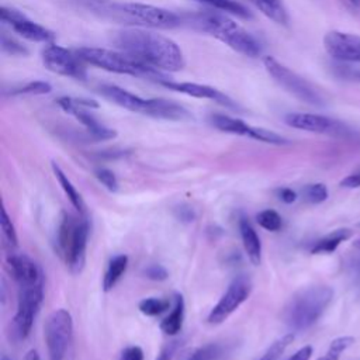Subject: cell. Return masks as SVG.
<instances>
[{
    "label": "cell",
    "instance_id": "bcb514c9",
    "mask_svg": "<svg viewBox=\"0 0 360 360\" xmlns=\"http://www.w3.org/2000/svg\"><path fill=\"white\" fill-rule=\"evenodd\" d=\"M353 6H356V7H359L360 6V0H349Z\"/></svg>",
    "mask_w": 360,
    "mask_h": 360
},
{
    "label": "cell",
    "instance_id": "74e56055",
    "mask_svg": "<svg viewBox=\"0 0 360 360\" xmlns=\"http://www.w3.org/2000/svg\"><path fill=\"white\" fill-rule=\"evenodd\" d=\"M121 360H143V352L139 346H129L122 352Z\"/></svg>",
    "mask_w": 360,
    "mask_h": 360
},
{
    "label": "cell",
    "instance_id": "d4e9b609",
    "mask_svg": "<svg viewBox=\"0 0 360 360\" xmlns=\"http://www.w3.org/2000/svg\"><path fill=\"white\" fill-rule=\"evenodd\" d=\"M127 266H128V257L125 255H117L108 262V266L103 278L104 291H110L112 287H115V284L120 281V278L125 273Z\"/></svg>",
    "mask_w": 360,
    "mask_h": 360
},
{
    "label": "cell",
    "instance_id": "ffe728a7",
    "mask_svg": "<svg viewBox=\"0 0 360 360\" xmlns=\"http://www.w3.org/2000/svg\"><path fill=\"white\" fill-rule=\"evenodd\" d=\"M239 232H240L242 243H243V248H245L249 262L253 266H259L262 262V242H260L255 228L246 218L239 219Z\"/></svg>",
    "mask_w": 360,
    "mask_h": 360
},
{
    "label": "cell",
    "instance_id": "c3c4849f",
    "mask_svg": "<svg viewBox=\"0 0 360 360\" xmlns=\"http://www.w3.org/2000/svg\"><path fill=\"white\" fill-rule=\"evenodd\" d=\"M1 360H10V359H8L6 354H3V356H1Z\"/></svg>",
    "mask_w": 360,
    "mask_h": 360
},
{
    "label": "cell",
    "instance_id": "ab89813d",
    "mask_svg": "<svg viewBox=\"0 0 360 360\" xmlns=\"http://www.w3.org/2000/svg\"><path fill=\"white\" fill-rule=\"evenodd\" d=\"M278 198L283 201V202H287V204H291L297 200V193L288 187H284V188H280L278 190Z\"/></svg>",
    "mask_w": 360,
    "mask_h": 360
},
{
    "label": "cell",
    "instance_id": "836d02e7",
    "mask_svg": "<svg viewBox=\"0 0 360 360\" xmlns=\"http://www.w3.org/2000/svg\"><path fill=\"white\" fill-rule=\"evenodd\" d=\"M1 51L4 53L13 55V56H21V55H27L28 53L25 46H22L14 38L8 37L6 32L1 34Z\"/></svg>",
    "mask_w": 360,
    "mask_h": 360
},
{
    "label": "cell",
    "instance_id": "52a82bcc",
    "mask_svg": "<svg viewBox=\"0 0 360 360\" xmlns=\"http://www.w3.org/2000/svg\"><path fill=\"white\" fill-rule=\"evenodd\" d=\"M101 14L114 20L148 27V28H174L183 22V18L176 13L143 3H108Z\"/></svg>",
    "mask_w": 360,
    "mask_h": 360
},
{
    "label": "cell",
    "instance_id": "f546056e",
    "mask_svg": "<svg viewBox=\"0 0 360 360\" xmlns=\"http://www.w3.org/2000/svg\"><path fill=\"white\" fill-rule=\"evenodd\" d=\"M256 221L262 228H264L266 231H270V232H277L283 226V219H281L280 214L274 210H264V211L259 212L256 217Z\"/></svg>",
    "mask_w": 360,
    "mask_h": 360
},
{
    "label": "cell",
    "instance_id": "d6986e66",
    "mask_svg": "<svg viewBox=\"0 0 360 360\" xmlns=\"http://www.w3.org/2000/svg\"><path fill=\"white\" fill-rule=\"evenodd\" d=\"M210 122L212 127L217 129L226 132V134H235V135H242V136H249L256 141H262L264 128H257V127H250L245 121L239 118H233L225 114H211L210 115Z\"/></svg>",
    "mask_w": 360,
    "mask_h": 360
},
{
    "label": "cell",
    "instance_id": "4fadbf2b",
    "mask_svg": "<svg viewBox=\"0 0 360 360\" xmlns=\"http://www.w3.org/2000/svg\"><path fill=\"white\" fill-rule=\"evenodd\" d=\"M42 63L53 73L84 80L87 77L84 60L76 53L63 46L51 44L42 51Z\"/></svg>",
    "mask_w": 360,
    "mask_h": 360
},
{
    "label": "cell",
    "instance_id": "277c9868",
    "mask_svg": "<svg viewBox=\"0 0 360 360\" xmlns=\"http://www.w3.org/2000/svg\"><path fill=\"white\" fill-rule=\"evenodd\" d=\"M98 90L104 98L132 112L170 121H184L191 118V114L183 105L170 100L142 98L115 84H103Z\"/></svg>",
    "mask_w": 360,
    "mask_h": 360
},
{
    "label": "cell",
    "instance_id": "ac0fdd59",
    "mask_svg": "<svg viewBox=\"0 0 360 360\" xmlns=\"http://www.w3.org/2000/svg\"><path fill=\"white\" fill-rule=\"evenodd\" d=\"M7 264L18 285H34L42 283L41 269L30 256L11 252L7 256Z\"/></svg>",
    "mask_w": 360,
    "mask_h": 360
},
{
    "label": "cell",
    "instance_id": "d590c367",
    "mask_svg": "<svg viewBox=\"0 0 360 360\" xmlns=\"http://www.w3.org/2000/svg\"><path fill=\"white\" fill-rule=\"evenodd\" d=\"M145 274L148 278L150 280H156V281H162V280H166L167 278V270L160 266V264H150L146 267L145 270Z\"/></svg>",
    "mask_w": 360,
    "mask_h": 360
},
{
    "label": "cell",
    "instance_id": "7c38bea8",
    "mask_svg": "<svg viewBox=\"0 0 360 360\" xmlns=\"http://www.w3.org/2000/svg\"><path fill=\"white\" fill-rule=\"evenodd\" d=\"M252 281L246 276L236 277L226 291L222 294L219 301L214 305V308L208 314V323L219 325L226 321L250 295L252 292Z\"/></svg>",
    "mask_w": 360,
    "mask_h": 360
},
{
    "label": "cell",
    "instance_id": "2e32d148",
    "mask_svg": "<svg viewBox=\"0 0 360 360\" xmlns=\"http://www.w3.org/2000/svg\"><path fill=\"white\" fill-rule=\"evenodd\" d=\"M323 46L333 59L360 63V35L329 31L323 37Z\"/></svg>",
    "mask_w": 360,
    "mask_h": 360
},
{
    "label": "cell",
    "instance_id": "4316f807",
    "mask_svg": "<svg viewBox=\"0 0 360 360\" xmlns=\"http://www.w3.org/2000/svg\"><path fill=\"white\" fill-rule=\"evenodd\" d=\"M292 340H294V333H285L284 336L274 340L267 347V350L260 356L259 360H277L284 353V350L292 343Z\"/></svg>",
    "mask_w": 360,
    "mask_h": 360
},
{
    "label": "cell",
    "instance_id": "5b68a950",
    "mask_svg": "<svg viewBox=\"0 0 360 360\" xmlns=\"http://www.w3.org/2000/svg\"><path fill=\"white\" fill-rule=\"evenodd\" d=\"M86 63L93 66L101 68L104 70L120 73V75H129L135 77H142L148 80H155L162 83L163 80H169L162 70L155 69L136 58L122 52V51H112L105 48H93V46H83L75 51Z\"/></svg>",
    "mask_w": 360,
    "mask_h": 360
},
{
    "label": "cell",
    "instance_id": "8992f818",
    "mask_svg": "<svg viewBox=\"0 0 360 360\" xmlns=\"http://www.w3.org/2000/svg\"><path fill=\"white\" fill-rule=\"evenodd\" d=\"M89 239V222L83 217H75L63 212L56 235L58 252L68 269L79 274L86 263V250Z\"/></svg>",
    "mask_w": 360,
    "mask_h": 360
},
{
    "label": "cell",
    "instance_id": "4dcf8cb0",
    "mask_svg": "<svg viewBox=\"0 0 360 360\" xmlns=\"http://www.w3.org/2000/svg\"><path fill=\"white\" fill-rule=\"evenodd\" d=\"M354 343V338L352 336H340L332 340L328 352L319 357L318 360H339L340 353H343L347 347H350Z\"/></svg>",
    "mask_w": 360,
    "mask_h": 360
},
{
    "label": "cell",
    "instance_id": "8d00e7d4",
    "mask_svg": "<svg viewBox=\"0 0 360 360\" xmlns=\"http://www.w3.org/2000/svg\"><path fill=\"white\" fill-rule=\"evenodd\" d=\"M217 353V349L215 346H205V347H201L198 350H195L190 357L188 360H211Z\"/></svg>",
    "mask_w": 360,
    "mask_h": 360
},
{
    "label": "cell",
    "instance_id": "cb8c5ba5",
    "mask_svg": "<svg viewBox=\"0 0 360 360\" xmlns=\"http://www.w3.org/2000/svg\"><path fill=\"white\" fill-rule=\"evenodd\" d=\"M184 321V300L181 295H176V304L172 312L160 322V329L169 336H174L181 330Z\"/></svg>",
    "mask_w": 360,
    "mask_h": 360
},
{
    "label": "cell",
    "instance_id": "7bdbcfd3",
    "mask_svg": "<svg viewBox=\"0 0 360 360\" xmlns=\"http://www.w3.org/2000/svg\"><path fill=\"white\" fill-rule=\"evenodd\" d=\"M172 356V347H166L160 352V354L156 357V360H170Z\"/></svg>",
    "mask_w": 360,
    "mask_h": 360
},
{
    "label": "cell",
    "instance_id": "b9f144b4",
    "mask_svg": "<svg viewBox=\"0 0 360 360\" xmlns=\"http://www.w3.org/2000/svg\"><path fill=\"white\" fill-rule=\"evenodd\" d=\"M311 354H312V347L304 346L300 350H297L292 356H290L287 360H309Z\"/></svg>",
    "mask_w": 360,
    "mask_h": 360
},
{
    "label": "cell",
    "instance_id": "f1b7e54d",
    "mask_svg": "<svg viewBox=\"0 0 360 360\" xmlns=\"http://www.w3.org/2000/svg\"><path fill=\"white\" fill-rule=\"evenodd\" d=\"M200 1H204V3L218 8L221 11L236 14V15L243 17V18L250 17V13L240 3H238L236 0H200Z\"/></svg>",
    "mask_w": 360,
    "mask_h": 360
},
{
    "label": "cell",
    "instance_id": "e0dca14e",
    "mask_svg": "<svg viewBox=\"0 0 360 360\" xmlns=\"http://www.w3.org/2000/svg\"><path fill=\"white\" fill-rule=\"evenodd\" d=\"M165 87H167L169 90H174L179 93H183L186 96L194 97V98H207V100H212L217 101L225 107L229 108H236V104L232 98H229L225 93H222L221 90L207 86V84H198V83H179V82H172V80H163L162 83H159Z\"/></svg>",
    "mask_w": 360,
    "mask_h": 360
},
{
    "label": "cell",
    "instance_id": "603a6c76",
    "mask_svg": "<svg viewBox=\"0 0 360 360\" xmlns=\"http://www.w3.org/2000/svg\"><path fill=\"white\" fill-rule=\"evenodd\" d=\"M260 13L273 20L277 24L285 25L288 22V14L283 0H249Z\"/></svg>",
    "mask_w": 360,
    "mask_h": 360
},
{
    "label": "cell",
    "instance_id": "83f0119b",
    "mask_svg": "<svg viewBox=\"0 0 360 360\" xmlns=\"http://www.w3.org/2000/svg\"><path fill=\"white\" fill-rule=\"evenodd\" d=\"M169 301L167 300H163V298H156V297H149V298H145L139 302L138 308L139 311L143 314V315H148V316H156V315H160L162 312H165L167 308H169Z\"/></svg>",
    "mask_w": 360,
    "mask_h": 360
},
{
    "label": "cell",
    "instance_id": "30bf717a",
    "mask_svg": "<svg viewBox=\"0 0 360 360\" xmlns=\"http://www.w3.org/2000/svg\"><path fill=\"white\" fill-rule=\"evenodd\" d=\"M44 301V287L42 283L34 285H20L17 312L13 318L14 335L18 339H25L32 329L35 318L41 309Z\"/></svg>",
    "mask_w": 360,
    "mask_h": 360
},
{
    "label": "cell",
    "instance_id": "f6af8a7d",
    "mask_svg": "<svg viewBox=\"0 0 360 360\" xmlns=\"http://www.w3.org/2000/svg\"><path fill=\"white\" fill-rule=\"evenodd\" d=\"M350 76H352L354 80L360 82V70H354V72H352V73H350Z\"/></svg>",
    "mask_w": 360,
    "mask_h": 360
},
{
    "label": "cell",
    "instance_id": "5bb4252c",
    "mask_svg": "<svg viewBox=\"0 0 360 360\" xmlns=\"http://www.w3.org/2000/svg\"><path fill=\"white\" fill-rule=\"evenodd\" d=\"M56 103L65 112L73 115L82 125H84L93 138L105 141L115 136L114 129L103 125L91 112L86 110V108H97L98 104L96 101L73 98V97H60L56 100Z\"/></svg>",
    "mask_w": 360,
    "mask_h": 360
},
{
    "label": "cell",
    "instance_id": "8fae6325",
    "mask_svg": "<svg viewBox=\"0 0 360 360\" xmlns=\"http://www.w3.org/2000/svg\"><path fill=\"white\" fill-rule=\"evenodd\" d=\"M284 121L287 125L308 131L314 134H322L329 135L335 138H353L354 131L345 122L326 117L319 114H311V112H290L284 117Z\"/></svg>",
    "mask_w": 360,
    "mask_h": 360
},
{
    "label": "cell",
    "instance_id": "7dc6e473",
    "mask_svg": "<svg viewBox=\"0 0 360 360\" xmlns=\"http://www.w3.org/2000/svg\"><path fill=\"white\" fill-rule=\"evenodd\" d=\"M353 245H354V248H356V249H359V250H360V239H357Z\"/></svg>",
    "mask_w": 360,
    "mask_h": 360
},
{
    "label": "cell",
    "instance_id": "ba28073f",
    "mask_svg": "<svg viewBox=\"0 0 360 360\" xmlns=\"http://www.w3.org/2000/svg\"><path fill=\"white\" fill-rule=\"evenodd\" d=\"M263 65L267 73L273 77V80L295 98L315 107L325 105V100L321 91L314 84H311L302 76L297 75L295 72L280 63L277 59L266 56L263 59Z\"/></svg>",
    "mask_w": 360,
    "mask_h": 360
},
{
    "label": "cell",
    "instance_id": "f35d334b",
    "mask_svg": "<svg viewBox=\"0 0 360 360\" xmlns=\"http://www.w3.org/2000/svg\"><path fill=\"white\" fill-rule=\"evenodd\" d=\"M340 186H342V187H346V188H356V187H360V170L353 172L352 174H349L347 177H345V179L340 181Z\"/></svg>",
    "mask_w": 360,
    "mask_h": 360
},
{
    "label": "cell",
    "instance_id": "6da1fadb",
    "mask_svg": "<svg viewBox=\"0 0 360 360\" xmlns=\"http://www.w3.org/2000/svg\"><path fill=\"white\" fill-rule=\"evenodd\" d=\"M111 42L117 49L159 70L177 72L186 65L180 46L173 39L153 31L124 28L112 34Z\"/></svg>",
    "mask_w": 360,
    "mask_h": 360
},
{
    "label": "cell",
    "instance_id": "9c48e42d",
    "mask_svg": "<svg viewBox=\"0 0 360 360\" xmlns=\"http://www.w3.org/2000/svg\"><path fill=\"white\" fill-rule=\"evenodd\" d=\"M73 336V319L68 309L52 311L45 322L44 338L49 360H65Z\"/></svg>",
    "mask_w": 360,
    "mask_h": 360
},
{
    "label": "cell",
    "instance_id": "1f68e13d",
    "mask_svg": "<svg viewBox=\"0 0 360 360\" xmlns=\"http://www.w3.org/2000/svg\"><path fill=\"white\" fill-rule=\"evenodd\" d=\"M302 193H304L305 200L311 204H319V202H323L328 198V188L322 183L309 184L304 188Z\"/></svg>",
    "mask_w": 360,
    "mask_h": 360
},
{
    "label": "cell",
    "instance_id": "44dd1931",
    "mask_svg": "<svg viewBox=\"0 0 360 360\" xmlns=\"http://www.w3.org/2000/svg\"><path fill=\"white\" fill-rule=\"evenodd\" d=\"M353 231L347 229V228H340V229H335L330 233L325 235L323 238H321L319 240L315 242V245L311 248V253L314 255H321V253H332L338 249V246L347 240L349 238H352Z\"/></svg>",
    "mask_w": 360,
    "mask_h": 360
},
{
    "label": "cell",
    "instance_id": "d6a6232c",
    "mask_svg": "<svg viewBox=\"0 0 360 360\" xmlns=\"http://www.w3.org/2000/svg\"><path fill=\"white\" fill-rule=\"evenodd\" d=\"M0 225H1V232L4 239L7 240V243L13 248H15L18 245V238H17V232L15 228L6 211V208H1V219H0Z\"/></svg>",
    "mask_w": 360,
    "mask_h": 360
},
{
    "label": "cell",
    "instance_id": "3957f363",
    "mask_svg": "<svg viewBox=\"0 0 360 360\" xmlns=\"http://www.w3.org/2000/svg\"><path fill=\"white\" fill-rule=\"evenodd\" d=\"M333 295V290L328 285H312L297 291L284 307V322L295 332L311 328L325 314Z\"/></svg>",
    "mask_w": 360,
    "mask_h": 360
},
{
    "label": "cell",
    "instance_id": "7402d4cb",
    "mask_svg": "<svg viewBox=\"0 0 360 360\" xmlns=\"http://www.w3.org/2000/svg\"><path fill=\"white\" fill-rule=\"evenodd\" d=\"M52 172H53V174H55V177H56V180L59 181V184H60V187H62V190L65 191V194H66V197L69 198V201H70V204L79 211V214L80 215H84L86 214V205H84V201H83V198H82V195H80V193L76 190V187L73 186V183L70 181V179L65 174V172L55 163V162H52Z\"/></svg>",
    "mask_w": 360,
    "mask_h": 360
},
{
    "label": "cell",
    "instance_id": "ee69618b",
    "mask_svg": "<svg viewBox=\"0 0 360 360\" xmlns=\"http://www.w3.org/2000/svg\"><path fill=\"white\" fill-rule=\"evenodd\" d=\"M24 360H41V359H39L38 352L32 349V350H28V352H27V354H25Z\"/></svg>",
    "mask_w": 360,
    "mask_h": 360
},
{
    "label": "cell",
    "instance_id": "9a60e30c",
    "mask_svg": "<svg viewBox=\"0 0 360 360\" xmlns=\"http://www.w3.org/2000/svg\"><path fill=\"white\" fill-rule=\"evenodd\" d=\"M0 20L1 22L11 25L14 32H17L20 37L28 41L51 44L55 39V34L52 31L34 22L22 11L14 7L3 6L0 8Z\"/></svg>",
    "mask_w": 360,
    "mask_h": 360
},
{
    "label": "cell",
    "instance_id": "7a4b0ae2",
    "mask_svg": "<svg viewBox=\"0 0 360 360\" xmlns=\"http://www.w3.org/2000/svg\"><path fill=\"white\" fill-rule=\"evenodd\" d=\"M184 22L198 31L210 34L245 56L256 58L262 53L260 41L222 13L200 11L187 14L184 17Z\"/></svg>",
    "mask_w": 360,
    "mask_h": 360
},
{
    "label": "cell",
    "instance_id": "60d3db41",
    "mask_svg": "<svg viewBox=\"0 0 360 360\" xmlns=\"http://www.w3.org/2000/svg\"><path fill=\"white\" fill-rule=\"evenodd\" d=\"M82 4L87 6L89 8L94 10V11H103L104 7L110 3V0H79Z\"/></svg>",
    "mask_w": 360,
    "mask_h": 360
},
{
    "label": "cell",
    "instance_id": "e575fe53",
    "mask_svg": "<svg viewBox=\"0 0 360 360\" xmlns=\"http://www.w3.org/2000/svg\"><path fill=\"white\" fill-rule=\"evenodd\" d=\"M96 174V179L108 190V191H117L118 190V180L115 177V174L108 170V169H104V167H100L94 172Z\"/></svg>",
    "mask_w": 360,
    "mask_h": 360
},
{
    "label": "cell",
    "instance_id": "484cf974",
    "mask_svg": "<svg viewBox=\"0 0 360 360\" xmlns=\"http://www.w3.org/2000/svg\"><path fill=\"white\" fill-rule=\"evenodd\" d=\"M52 90L51 84L48 82L42 80H35V82H28L20 87L10 89L8 91L4 90V94L10 96H39V94H48Z\"/></svg>",
    "mask_w": 360,
    "mask_h": 360
}]
</instances>
